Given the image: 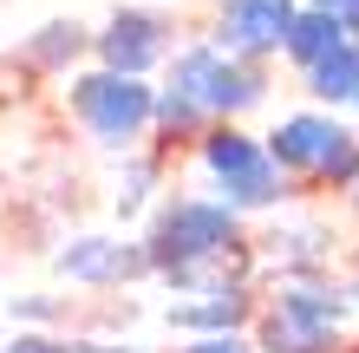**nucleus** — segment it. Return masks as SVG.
Returning a JSON list of instances; mask_svg holds the SVG:
<instances>
[{
	"label": "nucleus",
	"mask_w": 359,
	"mask_h": 353,
	"mask_svg": "<svg viewBox=\"0 0 359 353\" xmlns=\"http://www.w3.org/2000/svg\"><path fill=\"white\" fill-rule=\"evenodd\" d=\"M301 7H340V0H301Z\"/></svg>",
	"instance_id": "23"
},
{
	"label": "nucleus",
	"mask_w": 359,
	"mask_h": 353,
	"mask_svg": "<svg viewBox=\"0 0 359 353\" xmlns=\"http://www.w3.org/2000/svg\"><path fill=\"white\" fill-rule=\"evenodd\" d=\"M170 46H177V20L163 7H111L104 27H92V66L124 72V79L163 72Z\"/></svg>",
	"instance_id": "7"
},
{
	"label": "nucleus",
	"mask_w": 359,
	"mask_h": 353,
	"mask_svg": "<svg viewBox=\"0 0 359 353\" xmlns=\"http://www.w3.org/2000/svg\"><path fill=\"white\" fill-rule=\"evenodd\" d=\"M333 46H346L340 13H333V7H294V20H287L281 53H274V59H287L294 72H307L313 59H320V53H333Z\"/></svg>",
	"instance_id": "14"
},
{
	"label": "nucleus",
	"mask_w": 359,
	"mask_h": 353,
	"mask_svg": "<svg viewBox=\"0 0 359 353\" xmlns=\"http://www.w3.org/2000/svg\"><path fill=\"white\" fill-rule=\"evenodd\" d=\"M333 248H340V236L327 216H281L268 229H248L255 275H313V268H333Z\"/></svg>",
	"instance_id": "10"
},
{
	"label": "nucleus",
	"mask_w": 359,
	"mask_h": 353,
	"mask_svg": "<svg viewBox=\"0 0 359 353\" xmlns=\"http://www.w3.org/2000/svg\"><path fill=\"white\" fill-rule=\"evenodd\" d=\"M189 157H196L209 197H222L236 216H274V210H287V203L301 197V190L281 177V164L268 157L262 131H248L242 118L203 124V131L189 138Z\"/></svg>",
	"instance_id": "3"
},
{
	"label": "nucleus",
	"mask_w": 359,
	"mask_h": 353,
	"mask_svg": "<svg viewBox=\"0 0 359 353\" xmlns=\"http://www.w3.org/2000/svg\"><path fill=\"white\" fill-rule=\"evenodd\" d=\"M255 307H262V281H248V275H216V281L183 288V295L163 307V321H170L183 340H189V334H248Z\"/></svg>",
	"instance_id": "9"
},
{
	"label": "nucleus",
	"mask_w": 359,
	"mask_h": 353,
	"mask_svg": "<svg viewBox=\"0 0 359 353\" xmlns=\"http://www.w3.org/2000/svg\"><path fill=\"white\" fill-rule=\"evenodd\" d=\"M66 112L72 124L86 131L92 151L104 157H131L151 144V98L157 86L151 79H124V72H104V66H86V72H66Z\"/></svg>",
	"instance_id": "5"
},
{
	"label": "nucleus",
	"mask_w": 359,
	"mask_h": 353,
	"mask_svg": "<svg viewBox=\"0 0 359 353\" xmlns=\"http://www.w3.org/2000/svg\"><path fill=\"white\" fill-rule=\"evenodd\" d=\"M86 53H92V27H79V20H46L39 33L20 39L13 66H20V72H33V79H66Z\"/></svg>",
	"instance_id": "12"
},
{
	"label": "nucleus",
	"mask_w": 359,
	"mask_h": 353,
	"mask_svg": "<svg viewBox=\"0 0 359 353\" xmlns=\"http://www.w3.org/2000/svg\"><path fill=\"white\" fill-rule=\"evenodd\" d=\"M301 92H307V105H320V112H346L353 92H359V46L346 39V46L320 53V59L301 72Z\"/></svg>",
	"instance_id": "13"
},
{
	"label": "nucleus",
	"mask_w": 359,
	"mask_h": 353,
	"mask_svg": "<svg viewBox=\"0 0 359 353\" xmlns=\"http://www.w3.org/2000/svg\"><path fill=\"white\" fill-rule=\"evenodd\" d=\"M170 353H255V340H248V334H189Z\"/></svg>",
	"instance_id": "18"
},
{
	"label": "nucleus",
	"mask_w": 359,
	"mask_h": 353,
	"mask_svg": "<svg viewBox=\"0 0 359 353\" xmlns=\"http://www.w3.org/2000/svg\"><path fill=\"white\" fill-rule=\"evenodd\" d=\"M53 275L72 281V288H98V295H111V288H131V281H151V248L137 236H104V229H79L53 248Z\"/></svg>",
	"instance_id": "8"
},
{
	"label": "nucleus",
	"mask_w": 359,
	"mask_h": 353,
	"mask_svg": "<svg viewBox=\"0 0 359 353\" xmlns=\"http://www.w3.org/2000/svg\"><path fill=\"white\" fill-rule=\"evenodd\" d=\"M7 321H20V327H66L72 321V301L66 295H13L7 301Z\"/></svg>",
	"instance_id": "16"
},
{
	"label": "nucleus",
	"mask_w": 359,
	"mask_h": 353,
	"mask_svg": "<svg viewBox=\"0 0 359 353\" xmlns=\"http://www.w3.org/2000/svg\"><path fill=\"white\" fill-rule=\"evenodd\" d=\"M340 203H346V216H353V229H359V177H353L346 190H340Z\"/></svg>",
	"instance_id": "21"
},
{
	"label": "nucleus",
	"mask_w": 359,
	"mask_h": 353,
	"mask_svg": "<svg viewBox=\"0 0 359 353\" xmlns=\"http://www.w3.org/2000/svg\"><path fill=\"white\" fill-rule=\"evenodd\" d=\"M0 334H7V327H0Z\"/></svg>",
	"instance_id": "25"
},
{
	"label": "nucleus",
	"mask_w": 359,
	"mask_h": 353,
	"mask_svg": "<svg viewBox=\"0 0 359 353\" xmlns=\"http://www.w3.org/2000/svg\"><path fill=\"white\" fill-rule=\"evenodd\" d=\"M144 248H151V281H163L170 295L216 275H255V255H248V216H236L222 197L209 190H170L163 203H151V222H144Z\"/></svg>",
	"instance_id": "1"
},
{
	"label": "nucleus",
	"mask_w": 359,
	"mask_h": 353,
	"mask_svg": "<svg viewBox=\"0 0 359 353\" xmlns=\"http://www.w3.org/2000/svg\"><path fill=\"white\" fill-rule=\"evenodd\" d=\"M346 288H353V301H359V248L346 255Z\"/></svg>",
	"instance_id": "22"
},
{
	"label": "nucleus",
	"mask_w": 359,
	"mask_h": 353,
	"mask_svg": "<svg viewBox=\"0 0 359 353\" xmlns=\"http://www.w3.org/2000/svg\"><path fill=\"white\" fill-rule=\"evenodd\" d=\"M346 112H353V124H359V92H353V105H346Z\"/></svg>",
	"instance_id": "24"
},
{
	"label": "nucleus",
	"mask_w": 359,
	"mask_h": 353,
	"mask_svg": "<svg viewBox=\"0 0 359 353\" xmlns=\"http://www.w3.org/2000/svg\"><path fill=\"white\" fill-rule=\"evenodd\" d=\"M66 353H151V347H124V340H104V334H66Z\"/></svg>",
	"instance_id": "19"
},
{
	"label": "nucleus",
	"mask_w": 359,
	"mask_h": 353,
	"mask_svg": "<svg viewBox=\"0 0 359 353\" xmlns=\"http://www.w3.org/2000/svg\"><path fill=\"white\" fill-rule=\"evenodd\" d=\"M262 144L301 197L307 190H346L359 177V124L340 112H320V105L281 112V124L262 131Z\"/></svg>",
	"instance_id": "4"
},
{
	"label": "nucleus",
	"mask_w": 359,
	"mask_h": 353,
	"mask_svg": "<svg viewBox=\"0 0 359 353\" xmlns=\"http://www.w3.org/2000/svg\"><path fill=\"white\" fill-rule=\"evenodd\" d=\"M157 183H163V151H131V157H118V177H111V216L124 222H137L144 210L157 203Z\"/></svg>",
	"instance_id": "15"
},
{
	"label": "nucleus",
	"mask_w": 359,
	"mask_h": 353,
	"mask_svg": "<svg viewBox=\"0 0 359 353\" xmlns=\"http://www.w3.org/2000/svg\"><path fill=\"white\" fill-rule=\"evenodd\" d=\"M333 13H340V33H346L353 46H359V0H340V7H333Z\"/></svg>",
	"instance_id": "20"
},
{
	"label": "nucleus",
	"mask_w": 359,
	"mask_h": 353,
	"mask_svg": "<svg viewBox=\"0 0 359 353\" xmlns=\"http://www.w3.org/2000/svg\"><path fill=\"white\" fill-rule=\"evenodd\" d=\"M157 86L183 92L209 124H216V118H248V112L268 105V66H255V59H229L222 46H209V39H177Z\"/></svg>",
	"instance_id": "6"
},
{
	"label": "nucleus",
	"mask_w": 359,
	"mask_h": 353,
	"mask_svg": "<svg viewBox=\"0 0 359 353\" xmlns=\"http://www.w3.org/2000/svg\"><path fill=\"white\" fill-rule=\"evenodd\" d=\"M0 353H66V334H53V327H13V334H0Z\"/></svg>",
	"instance_id": "17"
},
{
	"label": "nucleus",
	"mask_w": 359,
	"mask_h": 353,
	"mask_svg": "<svg viewBox=\"0 0 359 353\" xmlns=\"http://www.w3.org/2000/svg\"><path fill=\"white\" fill-rule=\"evenodd\" d=\"M301 0H216V13H209V46H222L229 59H255L268 66L274 53H281V33Z\"/></svg>",
	"instance_id": "11"
},
{
	"label": "nucleus",
	"mask_w": 359,
	"mask_h": 353,
	"mask_svg": "<svg viewBox=\"0 0 359 353\" xmlns=\"http://www.w3.org/2000/svg\"><path fill=\"white\" fill-rule=\"evenodd\" d=\"M353 314V288L333 268L313 275H268V301L248 321L255 353H340V327Z\"/></svg>",
	"instance_id": "2"
}]
</instances>
